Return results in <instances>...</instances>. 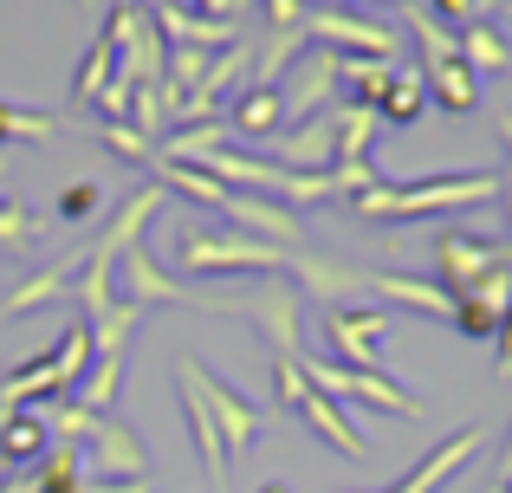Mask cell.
Masks as SVG:
<instances>
[{"label":"cell","instance_id":"1","mask_svg":"<svg viewBox=\"0 0 512 493\" xmlns=\"http://www.w3.org/2000/svg\"><path fill=\"white\" fill-rule=\"evenodd\" d=\"M500 202V169H467V176H428V182H383L370 189L357 208V221H428V215H454V208H480Z\"/></svg>","mask_w":512,"mask_h":493},{"label":"cell","instance_id":"2","mask_svg":"<svg viewBox=\"0 0 512 493\" xmlns=\"http://www.w3.org/2000/svg\"><path fill=\"white\" fill-rule=\"evenodd\" d=\"M175 260L195 279H234V273H286L292 247H273V241L240 234V228H214V234H182Z\"/></svg>","mask_w":512,"mask_h":493},{"label":"cell","instance_id":"3","mask_svg":"<svg viewBox=\"0 0 512 493\" xmlns=\"http://www.w3.org/2000/svg\"><path fill=\"white\" fill-rule=\"evenodd\" d=\"M305 46L344 52V59H402V33L376 13H350V7H312L305 13Z\"/></svg>","mask_w":512,"mask_h":493},{"label":"cell","instance_id":"4","mask_svg":"<svg viewBox=\"0 0 512 493\" xmlns=\"http://www.w3.org/2000/svg\"><path fill=\"white\" fill-rule=\"evenodd\" d=\"M175 377H182V383H195L201 409L214 416V429H221V442H227V461H234V455H253V448H260L266 416H260V409H253L240 390H227V383L214 377V370H201L195 357H182V364H175Z\"/></svg>","mask_w":512,"mask_h":493},{"label":"cell","instance_id":"5","mask_svg":"<svg viewBox=\"0 0 512 493\" xmlns=\"http://www.w3.org/2000/svg\"><path fill=\"white\" fill-rule=\"evenodd\" d=\"M299 370L312 377L318 396H331V403H376L383 416H415V409H422L409 390H396L383 370H350V364H331V357H312V351L299 357Z\"/></svg>","mask_w":512,"mask_h":493},{"label":"cell","instance_id":"6","mask_svg":"<svg viewBox=\"0 0 512 493\" xmlns=\"http://www.w3.org/2000/svg\"><path fill=\"white\" fill-rule=\"evenodd\" d=\"M435 266H441V292L454 299V292L480 286L487 273L512 266V247L487 241V234H474V228H448V234H435Z\"/></svg>","mask_w":512,"mask_h":493},{"label":"cell","instance_id":"7","mask_svg":"<svg viewBox=\"0 0 512 493\" xmlns=\"http://www.w3.org/2000/svg\"><path fill=\"white\" fill-rule=\"evenodd\" d=\"M325 338H331V364L383 370L389 312H376V305H331V312H325Z\"/></svg>","mask_w":512,"mask_h":493},{"label":"cell","instance_id":"8","mask_svg":"<svg viewBox=\"0 0 512 493\" xmlns=\"http://www.w3.org/2000/svg\"><path fill=\"white\" fill-rule=\"evenodd\" d=\"M227 312H247L253 325L266 331V344H273V357H305V299L299 286H260L247 292V299H227Z\"/></svg>","mask_w":512,"mask_h":493},{"label":"cell","instance_id":"9","mask_svg":"<svg viewBox=\"0 0 512 493\" xmlns=\"http://www.w3.org/2000/svg\"><path fill=\"white\" fill-rule=\"evenodd\" d=\"M117 266H124L130 299H137V305H208V312H227V292H188V286H175L163 266L150 260V247H143V241L117 253Z\"/></svg>","mask_w":512,"mask_h":493},{"label":"cell","instance_id":"10","mask_svg":"<svg viewBox=\"0 0 512 493\" xmlns=\"http://www.w3.org/2000/svg\"><path fill=\"white\" fill-rule=\"evenodd\" d=\"M85 474L91 481H150V448L124 429V422L104 416L91 429V448H85Z\"/></svg>","mask_w":512,"mask_h":493},{"label":"cell","instance_id":"11","mask_svg":"<svg viewBox=\"0 0 512 493\" xmlns=\"http://www.w3.org/2000/svg\"><path fill=\"white\" fill-rule=\"evenodd\" d=\"M273 150H279V169H299V176H325V169L338 163V137H331V111L305 117V124H279Z\"/></svg>","mask_w":512,"mask_h":493},{"label":"cell","instance_id":"12","mask_svg":"<svg viewBox=\"0 0 512 493\" xmlns=\"http://www.w3.org/2000/svg\"><path fill=\"white\" fill-rule=\"evenodd\" d=\"M292 78H299V85L286 91V124H305V117H318V111H331V104H338V52L305 46Z\"/></svg>","mask_w":512,"mask_h":493},{"label":"cell","instance_id":"13","mask_svg":"<svg viewBox=\"0 0 512 493\" xmlns=\"http://www.w3.org/2000/svg\"><path fill=\"white\" fill-rule=\"evenodd\" d=\"M480 442H487V429H461V435H448V442H441L435 455H422V461H415V468L402 474L396 487H383V493H435L454 468H467V461L480 455Z\"/></svg>","mask_w":512,"mask_h":493},{"label":"cell","instance_id":"14","mask_svg":"<svg viewBox=\"0 0 512 493\" xmlns=\"http://www.w3.org/2000/svg\"><path fill=\"white\" fill-rule=\"evenodd\" d=\"M52 455V429L39 409H7L0 422V468H39Z\"/></svg>","mask_w":512,"mask_h":493},{"label":"cell","instance_id":"15","mask_svg":"<svg viewBox=\"0 0 512 493\" xmlns=\"http://www.w3.org/2000/svg\"><path fill=\"white\" fill-rule=\"evenodd\" d=\"M279 124H286V91L279 85H247L234 98V117H227V130H234V137H253V143H273L279 137Z\"/></svg>","mask_w":512,"mask_h":493},{"label":"cell","instance_id":"16","mask_svg":"<svg viewBox=\"0 0 512 493\" xmlns=\"http://www.w3.org/2000/svg\"><path fill=\"white\" fill-rule=\"evenodd\" d=\"M299 422H305V429H318V435H325V442L338 448L344 461H363V455H370L363 429H357V422H344V409L331 403V396H318V390H312V396L299 403Z\"/></svg>","mask_w":512,"mask_h":493},{"label":"cell","instance_id":"17","mask_svg":"<svg viewBox=\"0 0 512 493\" xmlns=\"http://www.w3.org/2000/svg\"><path fill=\"white\" fill-rule=\"evenodd\" d=\"M286 273L299 279L305 292H325V299H338V305H344V292H363V273H357V266L325 260V253H292Z\"/></svg>","mask_w":512,"mask_h":493},{"label":"cell","instance_id":"18","mask_svg":"<svg viewBox=\"0 0 512 493\" xmlns=\"http://www.w3.org/2000/svg\"><path fill=\"white\" fill-rule=\"evenodd\" d=\"M454 39H461V65H467L474 78H500L506 65H512V39H506L493 20H474V26H461Z\"/></svg>","mask_w":512,"mask_h":493},{"label":"cell","instance_id":"19","mask_svg":"<svg viewBox=\"0 0 512 493\" xmlns=\"http://www.w3.org/2000/svg\"><path fill=\"white\" fill-rule=\"evenodd\" d=\"M422 85H428V98L441 104V111H454V117H467L480 104V78L467 72L461 59H435V65H422Z\"/></svg>","mask_w":512,"mask_h":493},{"label":"cell","instance_id":"20","mask_svg":"<svg viewBox=\"0 0 512 493\" xmlns=\"http://www.w3.org/2000/svg\"><path fill=\"white\" fill-rule=\"evenodd\" d=\"M363 286L383 292L389 305H409V312H428V318H448L454 299L441 286H428V279H409V273H363Z\"/></svg>","mask_w":512,"mask_h":493},{"label":"cell","instance_id":"21","mask_svg":"<svg viewBox=\"0 0 512 493\" xmlns=\"http://www.w3.org/2000/svg\"><path fill=\"white\" fill-rule=\"evenodd\" d=\"M175 383H182V377H175ZM182 416H188V435H195V455H201V468H208V481L227 487V442H221V429H214V416L201 409L195 383H182Z\"/></svg>","mask_w":512,"mask_h":493},{"label":"cell","instance_id":"22","mask_svg":"<svg viewBox=\"0 0 512 493\" xmlns=\"http://www.w3.org/2000/svg\"><path fill=\"white\" fill-rule=\"evenodd\" d=\"M376 124H383V117H376L370 104H350V98L331 104V137H338V163H363V156H370Z\"/></svg>","mask_w":512,"mask_h":493},{"label":"cell","instance_id":"23","mask_svg":"<svg viewBox=\"0 0 512 493\" xmlns=\"http://www.w3.org/2000/svg\"><path fill=\"white\" fill-rule=\"evenodd\" d=\"M78 266H85V247H78V253H65V260H52V266H39V273L26 279V286H13V292H7V305H0V312H7V318H20V312H33V305L59 299V292H65V279H72Z\"/></svg>","mask_w":512,"mask_h":493},{"label":"cell","instance_id":"24","mask_svg":"<svg viewBox=\"0 0 512 493\" xmlns=\"http://www.w3.org/2000/svg\"><path fill=\"white\" fill-rule=\"evenodd\" d=\"M428 111V85H422V65H396L383 85V98H376V117L383 124H415V117Z\"/></svg>","mask_w":512,"mask_h":493},{"label":"cell","instance_id":"25","mask_svg":"<svg viewBox=\"0 0 512 493\" xmlns=\"http://www.w3.org/2000/svg\"><path fill=\"white\" fill-rule=\"evenodd\" d=\"M111 78H117V46H111V39L98 33V46H91L85 59H78V78H72V104H78V111H91V104L104 98V85H111Z\"/></svg>","mask_w":512,"mask_h":493},{"label":"cell","instance_id":"26","mask_svg":"<svg viewBox=\"0 0 512 493\" xmlns=\"http://www.w3.org/2000/svg\"><path fill=\"white\" fill-rule=\"evenodd\" d=\"M33 493H85V455L52 442V455L33 468Z\"/></svg>","mask_w":512,"mask_h":493},{"label":"cell","instance_id":"27","mask_svg":"<svg viewBox=\"0 0 512 493\" xmlns=\"http://www.w3.org/2000/svg\"><path fill=\"white\" fill-rule=\"evenodd\" d=\"M117 383H124V351H117V357H91V370L78 377V403H85L91 416H111Z\"/></svg>","mask_w":512,"mask_h":493},{"label":"cell","instance_id":"28","mask_svg":"<svg viewBox=\"0 0 512 493\" xmlns=\"http://www.w3.org/2000/svg\"><path fill=\"white\" fill-rule=\"evenodd\" d=\"M500 318H506V305L480 299V292H454V312H448V325L461 331V338H500Z\"/></svg>","mask_w":512,"mask_h":493},{"label":"cell","instance_id":"29","mask_svg":"<svg viewBox=\"0 0 512 493\" xmlns=\"http://www.w3.org/2000/svg\"><path fill=\"white\" fill-rule=\"evenodd\" d=\"M52 370H59L65 390H78V377L91 370V331H85V318H72V325L59 331V344H52Z\"/></svg>","mask_w":512,"mask_h":493},{"label":"cell","instance_id":"30","mask_svg":"<svg viewBox=\"0 0 512 493\" xmlns=\"http://www.w3.org/2000/svg\"><path fill=\"white\" fill-rule=\"evenodd\" d=\"M39 234H46V221L26 202H0V253H33Z\"/></svg>","mask_w":512,"mask_h":493},{"label":"cell","instance_id":"31","mask_svg":"<svg viewBox=\"0 0 512 493\" xmlns=\"http://www.w3.org/2000/svg\"><path fill=\"white\" fill-rule=\"evenodd\" d=\"M7 137L46 143V137H59V124H52L46 111H20V104H0V143H7Z\"/></svg>","mask_w":512,"mask_h":493},{"label":"cell","instance_id":"32","mask_svg":"<svg viewBox=\"0 0 512 493\" xmlns=\"http://www.w3.org/2000/svg\"><path fill=\"white\" fill-rule=\"evenodd\" d=\"M273 390H279V409L299 416V403L312 396V377L299 370V357H273Z\"/></svg>","mask_w":512,"mask_h":493},{"label":"cell","instance_id":"33","mask_svg":"<svg viewBox=\"0 0 512 493\" xmlns=\"http://www.w3.org/2000/svg\"><path fill=\"white\" fill-rule=\"evenodd\" d=\"M104 208V189L98 182H72V189L59 195V221H91Z\"/></svg>","mask_w":512,"mask_h":493},{"label":"cell","instance_id":"34","mask_svg":"<svg viewBox=\"0 0 512 493\" xmlns=\"http://www.w3.org/2000/svg\"><path fill=\"white\" fill-rule=\"evenodd\" d=\"M98 137L111 143V150L124 156V163H150V156H156V143H143V137H137L130 124H98Z\"/></svg>","mask_w":512,"mask_h":493},{"label":"cell","instance_id":"35","mask_svg":"<svg viewBox=\"0 0 512 493\" xmlns=\"http://www.w3.org/2000/svg\"><path fill=\"white\" fill-rule=\"evenodd\" d=\"M260 13H266V26H273V33H292V26H305V0H260Z\"/></svg>","mask_w":512,"mask_h":493},{"label":"cell","instance_id":"36","mask_svg":"<svg viewBox=\"0 0 512 493\" xmlns=\"http://www.w3.org/2000/svg\"><path fill=\"white\" fill-rule=\"evenodd\" d=\"M182 7H188V13H201V20H240L253 0H182Z\"/></svg>","mask_w":512,"mask_h":493},{"label":"cell","instance_id":"37","mask_svg":"<svg viewBox=\"0 0 512 493\" xmlns=\"http://www.w3.org/2000/svg\"><path fill=\"white\" fill-rule=\"evenodd\" d=\"M493 344H500V370H512V299H506V318H500V338Z\"/></svg>","mask_w":512,"mask_h":493},{"label":"cell","instance_id":"38","mask_svg":"<svg viewBox=\"0 0 512 493\" xmlns=\"http://www.w3.org/2000/svg\"><path fill=\"white\" fill-rule=\"evenodd\" d=\"M85 493H150V481H91Z\"/></svg>","mask_w":512,"mask_h":493},{"label":"cell","instance_id":"39","mask_svg":"<svg viewBox=\"0 0 512 493\" xmlns=\"http://www.w3.org/2000/svg\"><path fill=\"white\" fill-rule=\"evenodd\" d=\"M500 7H506V0H474V20H493Z\"/></svg>","mask_w":512,"mask_h":493},{"label":"cell","instance_id":"40","mask_svg":"<svg viewBox=\"0 0 512 493\" xmlns=\"http://www.w3.org/2000/svg\"><path fill=\"white\" fill-rule=\"evenodd\" d=\"M500 487H512V442H506V455H500Z\"/></svg>","mask_w":512,"mask_h":493},{"label":"cell","instance_id":"41","mask_svg":"<svg viewBox=\"0 0 512 493\" xmlns=\"http://www.w3.org/2000/svg\"><path fill=\"white\" fill-rule=\"evenodd\" d=\"M500 202H506V215H512V176H500Z\"/></svg>","mask_w":512,"mask_h":493},{"label":"cell","instance_id":"42","mask_svg":"<svg viewBox=\"0 0 512 493\" xmlns=\"http://www.w3.org/2000/svg\"><path fill=\"white\" fill-rule=\"evenodd\" d=\"M253 493H292L286 481H266V487H253Z\"/></svg>","mask_w":512,"mask_h":493},{"label":"cell","instance_id":"43","mask_svg":"<svg viewBox=\"0 0 512 493\" xmlns=\"http://www.w3.org/2000/svg\"><path fill=\"white\" fill-rule=\"evenodd\" d=\"M500 137H506V150H512V111L500 117Z\"/></svg>","mask_w":512,"mask_h":493},{"label":"cell","instance_id":"44","mask_svg":"<svg viewBox=\"0 0 512 493\" xmlns=\"http://www.w3.org/2000/svg\"><path fill=\"white\" fill-rule=\"evenodd\" d=\"M137 7H143V13H156V7H163V0H137Z\"/></svg>","mask_w":512,"mask_h":493},{"label":"cell","instance_id":"45","mask_svg":"<svg viewBox=\"0 0 512 493\" xmlns=\"http://www.w3.org/2000/svg\"><path fill=\"white\" fill-rule=\"evenodd\" d=\"M376 7H409V0H376Z\"/></svg>","mask_w":512,"mask_h":493},{"label":"cell","instance_id":"46","mask_svg":"<svg viewBox=\"0 0 512 493\" xmlns=\"http://www.w3.org/2000/svg\"><path fill=\"white\" fill-rule=\"evenodd\" d=\"M506 20H512V0H506Z\"/></svg>","mask_w":512,"mask_h":493},{"label":"cell","instance_id":"47","mask_svg":"<svg viewBox=\"0 0 512 493\" xmlns=\"http://www.w3.org/2000/svg\"><path fill=\"white\" fill-rule=\"evenodd\" d=\"M85 7H91V0H85Z\"/></svg>","mask_w":512,"mask_h":493}]
</instances>
